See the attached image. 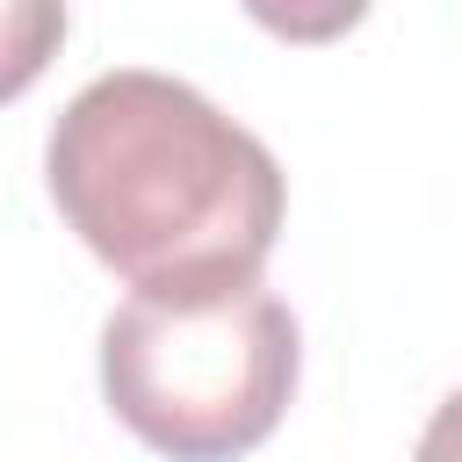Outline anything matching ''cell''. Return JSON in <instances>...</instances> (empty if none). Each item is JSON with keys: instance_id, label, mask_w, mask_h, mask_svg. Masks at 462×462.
Instances as JSON below:
<instances>
[{"instance_id": "obj_1", "label": "cell", "mask_w": 462, "mask_h": 462, "mask_svg": "<svg viewBox=\"0 0 462 462\" xmlns=\"http://www.w3.org/2000/svg\"><path fill=\"white\" fill-rule=\"evenodd\" d=\"M72 238L130 289L260 282L282 238V166L188 79L123 65L87 79L43 144Z\"/></svg>"}, {"instance_id": "obj_3", "label": "cell", "mask_w": 462, "mask_h": 462, "mask_svg": "<svg viewBox=\"0 0 462 462\" xmlns=\"http://www.w3.org/2000/svg\"><path fill=\"white\" fill-rule=\"evenodd\" d=\"M411 462H462V390L433 404V419H426V433H419V455H411Z\"/></svg>"}, {"instance_id": "obj_2", "label": "cell", "mask_w": 462, "mask_h": 462, "mask_svg": "<svg viewBox=\"0 0 462 462\" xmlns=\"http://www.w3.org/2000/svg\"><path fill=\"white\" fill-rule=\"evenodd\" d=\"M303 368L296 310L267 282L130 289L101 325V397L166 462L253 455Z\"/></svg>"}]
</instances>
